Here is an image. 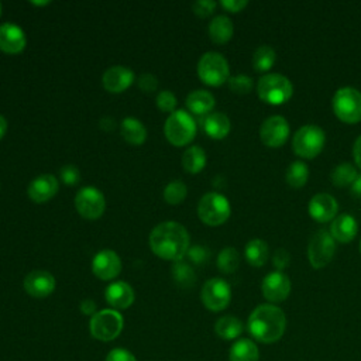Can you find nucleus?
I'll return each instance as SVG.
<instances>
[{
    "label": "nucleus",
    "instance_id": "nucleus-8",
    "mask_svg": "<svg viewBox=\"0 0 361 361\" xmlns=\"http://www.w3.org/2000/svg\"><path fill=\"white\" fill-rule=\"evenodd\" d=\"M123 316L116 309H103L90 317L89 329L94 338L100 341L114 340L123 330Z\"/></svg>",
    "mask_w": 361,
    "mask_h": 361
},
{
    "label": "nucleus",
    "instance_id": "nucleus-4",
    "mask_svg": "<svg viewBox=\"0 0 361 361\" xmlns=\"http://www.w3.org/2000/svg\"><path fill=\"white\" fill-rule=\"evenodd\" d=\"M164 133L172 145L183 147L195 138L196 123L185 110H175L168 116L164 124Z\"/></svg>",
    "mask_w": 361,
    "mask_h": 361
},
{
    "label": "nucleus",
    "instance_id": "nucleus-21",
    "mask_svg": "<svg viewBox=\"0 0 361 361\" xmlns=\"http://www.w3.org/2000/svg\"><path fill=\"white\" fill-rule=\"evenodd\" d=\"M104 298L113 309H127L134 302V290L127 282L116 281L106 288Z\"/></svg>",
    "mask_w": 361,
    "mask_h": 361
},
{
    "label": "nucleus",
    "instance_id": "nucleus-40",
    "mask_svg": "<svg viewBox=\"0 0 361 361\" xmlns=\"http://www.w3.org/2000/svg\"><path fill=\"white\" fill-rule=\"evenodd\" d=\"M186 255L189 257V259L197 265H202L207 261L210 252L209 250L204 247V245H193V247H189Z\"/></svg>",
    "mask_w": 361,
    "mask_h": 361
},
{
    "label": "nucleus",
    "instance_id": "nucleus-27",
    "mask_svg": "<svg viewBox=\"0 0 361 361\" xmlns=\"http://www.w3.org/2000/svg\"><path fill=\"white\" fill-rule=\"evenodd\" d=\"M230 361H259V350L252 340H237L228 353Z\"/></svg>",
    "mask_w": 361,
    "mask_h": 361
},
{
    "label": "nucleus",
    "instance_id": "nucleus-39",
    "mask_svg": "<svg viewBox=\"0 0 361 361\" xmlns=\"http://www.w3.org/2000/svg\"><path fill=\"white\" fill-rule=\"evenodd\" d=\"M59 178H61V180H62L65 185L73 186V185L79 183V180H80V172H79L78 166L69 164V165H65V166L61 168V171H59Z\"/></svg>",
    "mask_w": 361,
    "mask_h": 361
},
{
    "label": "nucleus",
    "instance_id": "nucleus-16",
    "mask_svg": "<svg viewBox=\"0 0 361 361\" xmlns=\"http://www.w3.org/2000/svg\"><path fill=\"white\" fill-rule=\"evenodd\" d=\"M55 289V278L44 269H34L24 278V290L37 299L49 296Z\"/></svg>",
    "mask_w": 361,
    "mask_h": 361
},
{
    "label": "nucleus",
    "instance_id": "nucleus-31",
    "mask_svg": "<svg viewBox=\"0 0 361 361\" xmlns=\"http://www.w3.org/2000/svg\"><path fill=\"white\" fill-rule=\"evenodd\" d=\"M276 54L269 45H259L252 55V66L257 72H267L275 63Z\"/></svg>",
    "mask_w": 361,
    "mask_h": 361
},
{
    "label": "nucleus",
    "instance_id": "nucleus-17",
    "mask_svg": "<svg viewBox=\"0 0 361 361\" xmlns=\"http://www.w3.org/2000/svg\"><path fill=\"white\" fill-rule=\"evenodd\" d=\"M59 189L58 179L51 173H44L34 178L27 188L28 197L35 203H45L52 199Z\"/></svg>",
    "mask_w": 361,
    "mask_h": 361
},
{
    "label": "nucleus",
    "instance_id": "nucleus-30",
    "mask_svg": "<svg viewBox=\"0 0 361 361\" xmlns=\"http://www.w3.org/2000/svg\"><path fill=\"white\" fill-rule=\"evenodd\" d=\"M214 331L223 340H234L243 333V323L234 316H223L216 322Z\"/></svg>",
    "mask_w": 361,
    "mask_h": 361
},
{
    "label": "nucleus",
    "instance_id": "nucleus-47",
    "mask_svg": "<svg viewBox=\"0 0 361 361\" xmlns=\"http://www.w3.org/2000/svg\"><path fill=\"white\" fill-rule=\"evenodd\" d=\"M353 155H354V161L357 164L358 168H361V135L355 140L354 147H353Z\"/></svg>",
    "mask_w": 361,
    "mask_h": 361
},
{
    "label": "nucleus",
    "instance_id": "nucleus-38",
    "mask_svg": "<svg viewBox=\"0 0 361 361\" xmlns=\"http://www.w3.org/2000/svg\"><path fill=\"white\" fill-rule=\"evenodd\" d=\"M157 106L159 110L172 113L176 106V96L171 90H161L157 96Z\"/></svg>",
    "mask_w": 361,
    "mask_h": 361
},
{
    "label": "nucleus",
    "instance_id": "nucleus-5",
    "mask_svg": "<svg viewBox=\"0 0 361 361\" xmlns=\"http://www.w3.org/2000/svg\"><path fill=\"white\" fill-rule=\"evenodd\" d=\"M197 75L209 86H220L230 79V68L226 58L214 51L203 54L197 62Z\"/></svg>",
    "mask_w": 361,
    "mask_h": 361
},
{
    "label": "nucleus",
    "instance_id": "nucleus-19",
    "mask_svg": "<svg viewBox=\"0 0 361 361\" xmlns=\"http://www.w3.org/2000/svg\"><path fill=\"white\" fill-rule=\"evenodd\" d=\"M27 44V38L21 27L13 23H4L0 25V51L14 55L20 54Z\"/></svg>",
    "mask_w": 361,
    "mask_h": 361
},
{
    "label": "nucleus",
    "instance_id": "nucleus-43",
    "mask_svg": "<svg viewBox=\"0 0 361 361\" xmlns=\"http://www.w3.org/2000/svg\"><path fill=\"white\" fill-rule=\"evenodd\" d=\"M289 261H290V255H289V252H288L285 248H278V250L274 252L272 262H274V265H275V268H276L278 271L285 269V268L289 265Z\"/></svg>",
    "mask_w": 361,
    "mask_h": 361
},
{
    "label": "nucleus",
    "instance_id": "nucleus-6",
    "mask_svg": "<svg viewBox=\"0 0 361 361\" xmlns=\"http://www.w3.org/2000/svg\"><path fill=\"white\" fill-rule=\"evenodd\" d=\"M231 213L228 199L217 192H209L197 203V216L207 226L223 224Z\"/></svg>",
    "mask_w": 361,
    "mask_h": 361
},
{
    "label": "nucleus",
    "instance_id": "nucleus-9",
    "mask_svg": "<svg viewBox=\"0 0 361 361\" xmlns=\"http://www.w3.org/2000/svg\"><path fill=\"white\" fill-rule=\"evenodd\" d=\"M333 111L344 123L361 121V92L355 87H340L333 97Z\"/></svg>",
    "mask_w": 361,
    "mask_h": 361
},
{
    "label": "nucleus",
    "instance_id": "nucleus-32",
    "mask_svg": "<svg viewBox=\"0 0 361 361\" xmlns=\"http://www.w3.org/2000/svg\"><path fill=\"white\" fill-rule=\"evenodd\" d=\"M357 176H358L357 169L351 164L344 162V164L337 165L333 169V172H331V182H333L334 186L347 188V186L353 185V182L357 179Z\"/></svg>",
    "mask_w": 361,
    "mask_h": 361
},
{
    "label": "nucleus",
    "instance_id": "nucleus-50",
    "mask_svg": "<svg viewBox=\"0 0 361 361\" xmlns=\"http://www.w3.org/2000/svg\"><path fill=\"white\" fill-rule=\"evenodd\" d=\"M0 16H1V4H0Z\"/></svg>",
    "mask_w": 361,
    "mask_h": 361
},
{
    "label": "nucleus",
    "instance_id": "nucleus-28",
    "mask_svg": "<svg viewBox=\"0 0 361 361\" xmlns=\"http://www.w3.org/2000/svg\"><path fill=\"white\" fill-rule=\"evenodd\" d=\"M244 255L247 262H250L252 267H262L268 259L269 250L264 240L254 238L245 244Z\"/></svg>",
    "mask_w": 361,
    "mask_h": 361
},
{
    "label": "nucleus",
    "instance_id": "nucleus-14",
    "mask_svg": "<svg viewBox=\"0 0 361 361\" xmlns=\"http://www.w3.org/2000/svg\"><path fill=\"white\" fill-rule=\"evenodd\" d=\"M261 290L264 298L271 303L283 302L290 293V281L289 278L281 272L275 271L268 274L261 285Z\"/></svg>",
    "mask_w": 361,
    "mask_h": 361
},
{
    "label": "nucleus",
    "instance_id": "nucleus-36",
    "mask_svg": "<svg viewBox=\"0 0 361 361\" xmlns=\"http://www.w3.org/2000/svg\"><path fill=\"white\" fill-rule=\"evenodd\" d=\"M188 195V188L186 185L179 180V179H175V180H171L165 189H164V199L168 204H179L185 200Z\"/></svg>",
    "mask_w": 361,
    "mask_h": 361
},
{
    "label": "nucleus",
    "instance_id": "nucleus-2",
    "mask_svg": "<svg viewBox=\"0 0 361 361\" xmlns=\"http://www.w3.org/2000/svg\"><path fill=\"white\" fill-rule=\"evenodd\" d=\"M250 334L259 343H275L278 341L286 329V317L282 309L275 305L265 303L257 306L247 323Z\"/></svg>",
    "mask_w": 361,
    "mask_h": 361
},
{
    "label": "nucleus",
    "instance_id": "nucleus-15",
    "mask_svg": "<svg viewBox=\"0 0 361 361\" xmlns=\"http://www.w3.org/2000/svg\"><path fill=\"white\" fill-rule=\"evenodd\" d=\"M92 271L102 281L114 279L121 272V259L113 250H102L93 257Z\"/></svg>",
    "mask_w": 361,
    "mask_h": 361
},
{
    "label": "nucleus",
    "instance_id": "nucleus-41",
    "mask_svg": "<svg viewBox=\"0 0 361 361\" xmlns=\"http://www.w3.org/2000/svg\"><path fill=\"white\" fill-rule=\"evenodd\" d=\"M192 8H193V13L202 18L204 17H209L214 8H216V1L213 0H199V1H195L192 4Z\"/></svg>",
    "mask_w": 361,
    "mask_h": 361
},
{
    "label": "nucleus",
    "instance_id": "nucleus-46",
    "mask_svg": "<svg viewBox=\"0 0 361 361\" xmlns=\"http://www.w3.org/2000/svg\"><path fill=\"white\" fill-rule=\"evenodd\" d=\"M80 312L83 314H90L93 316L96 313V303L92 299H85L80 303Z\"/></svg>",
    "mask_w": 361,
    "mask_h": 361
},
{
    "label": "nucleus",
    "instance_id": "nucleus-23",
    "mask_svg": "<svg viewBox=\"0 0 361 361\" xmlns=\"http://www.w3.org/2000/svg\"><path fill=\"white\" fill-rule=\"evenodd\" d=\"M203 128H204V133L210 138L221 140L230 133L231 124H230V120L226 114H223L220 111H214V113H209L204 117Z\"/></svg>",
    "mask_w": 361,
    "mask_h": 361
},
{
    "label": "nucleus",
    "instance_id": "nucleus-1",
    "mask_svg": "<svg viewBox=\"0 0 361 361\" xmlns=\"http://www.w3.org/2000/svg\"><path fill=\"white\" fill-rule=\"evenodd\" d=\"M189 233L178 221H162L149 233V248L162 259L180 261L189 250Z\"/></svg>",
    "mask_w": 361,
    "mask_h": 361
},
{
    "label": "nucleus",
    "instance_id": "nucleus-49",
    "mask_svg": "<svg viewBox=\"0 0 361 361\" xmlns=\"http://www.w3.org/2000/svg\"><path fill=\"white\" fill-rule=\"evenodd\" d=\"M6 131H7V120L0 114V140L4 137Z\"/></svg>",
    "mask_w": 361,
    "mask_h": 361
},
{
    "label": "nucleus",
    "instance_id": "nucleus-48",
    "mask_svg": "<svg viewBox=\"0 0 361 361\" xmlns=\"http://www.w3.org/2000/svg\"><path fill=\"white\" fill-rule=\"evenodd\" d=\"M350 188H351L353 195H355V196L361 197V175H358V176H357V179L353 182V185H351Z\"/></svg>",
    "mask_w": 361,
    "mask_h": 361
},
{
    "label": "nucleus",
    "instance_id": "nucleus-13",
    "mask_svg": "<svg viewBox=\"0 0 361 361\" xmlns=\"http://www.w3.org/2000/svg\"><path fill=\"white\" fill-rule=\"evenodd\" d=\"M289 135V124L282 116L268 117L259 128L261 141L271 148L281 147Z\"/></svg>",
    "mask_w": 361,
    "mask_h": 361
},
{
    "label": "nucleus",
    "instance_id": "nucleus-29",
    "mask_svg": "<svg viewBox=\"0 0 361 361\" xmlns=\"http://www.w3.org/2000/svg\"><path fill=\"white\" fill-rule=\"evenodd\" d=\"M206 165V152L199 145L189 147L182 155V166L189 173H199Z\"/></svg>",
    "mask_w": 361,
    "mask_h": 361
},
{
    "label": "nucleus",
    "instance_id": "nucleus-35",
    "mask_svg": "<svg viewBox=\"0 0 361 361\" xmlns=\"http://www.w3.org/2000/svg\"><path fill=\"white\" fill-rule=\"evenodd\" d=\"M240 257L234 247H224L217 257V267L224 274H231L238 268Z\"/></svg>",
    "mask_w": 361,
    "mask_h": 361
},
{
    "label": "nucleus",
    "instance_id": "nucleus-34",
    "mask_svg": "<svg viewBox=\"0 0 361 361\" xmlns=\"http://www.w3.org/2000/svg\"><path fill=\"white\" fill-rule=\"evenodd\" d=\"M172 276H173L175 283L180 288H190L196 281V275H195V271L192 269V267L182 261H176L173 264Z\"/></svg>",
    "mask_w": 361,
    "mask_h": 361
},
{
    "label": "nucleus",
    "instance_id": "nucleus-37",
    "mask_svg": "<svg viewBox=\"0 0 361 361\" xmlns=\"http://www.w3.org/2000/svg\"><path fill=\"white\" fill-rule=\"evenodd\" d=\"M227 82H228L230 90L237 93V94H247L252 89V79L247 75L231 76Z\"/></svg>",
    "mask_w": 361,
    "mask_h": 361
},
{
    "label": "nucleus",
    "instance_id": "nucleus-11",
    "mask_svg": "<svg viewBox=\"0 0 361 361\" xmlns=\"http://www.w3.org/2000/svg\"><path fill=\"white\" fill-rule=\"evenodd\" d=\"M75 207L82 217L87 220H96L104 213V195L94 186H85L79 189L75 196Z\"/></svg>",
    "mask_w": 361,
    "mask_h": 361
},
{
    "label": "nucleus",
    "instance_id": "nucleus-3",
    "mask_svg": "<svg viewBox=\"0 0 361 361\" xmlns=\"http://www.w3.org/2000/svg\"><path fill=\"white\" fill-rule=\"evenodd\" d=\"M259 99L268 104H283L292 97L293 86L290 80L281 73H268L259 78L257 85Z\"/></svg>",
    "mask_w": 361,
    "mask_h": 361
},
{
    "label": "nucleus",
    "instance_id": "nucleus-33",
    "mask_svg": "<svg viewBox=\"0 0 361 361\" xmlns=\"http://www.w3.org/2000/svg\"><path fill=\"white\" fill-rule=\"evenodd\" d=\"M309 178V168L302 161H295L288 166L286 171V182L292 188H302L306 185Z\"/></svg>",
    "mask_w": 361,
    "mask_h": 361
},
{
    "label": "nucleus",
    "instance_id": "nucleus-24",
    "mask_svg": "<svg viewBox=\"0 0 361 361\" xmlns=\"http://www.w3.org/2000/svg\"><path fill=\"white\" fill-rule=\"evenodd\" d=\"M186 107L193 114H197V116L206 114L207 116L212 111V109L214 107V97L210 92H207L204 89L193 90L186 97Z\"/></svg>",
    "mask_w": 361,
    "mask_h": 361
},
{
    "label": "nucleus",
    "instance_id": "nucleus-42",
    "mask_svg": "<svg viewBox=\"0 0 361 361\" xmlns=\"http://www.w3.org/2000/svg\"><path fill=\"white\" fill-rule=\"evenodd\" d=\"M138 87L147 93H151L154 90H157L158 87V79L155 75L152 73H142L138 79H137Z\"/></svg>",
    "mask_w": 361,
    "mask_h": 361
},
{
    "label": "nucleus",
    "instance_id": "nucleus-12",
    "mask_svg": "<svg viewBox=\"0 0 361 361\" xmlns=\"http://www.w3.org/2000/svg\"><path fill=\"white\" fill-rule=\"evenodd\" d=\"M203 305L212 312L224 310L231 300L230 285L221 278H212L204 282L200 293Z\"/></svg>",
    "mask_w": 361,
    "mask_h": 361
},
{
    "label": "nucleus",
    "instance_id": "nucleus-51",
    "mask_svg": "<svg viewBox=\"0 0 361 361\" xmlns=\"http://www.w3.org/2000/svg\"><path fill=\"white\" fill-rule=\"evenodd\" d=\"M360 252H361V241H360Z\"/></svg>",
    "mask_w": 361,
    "mask_h": 361
},
{
    "label": "nucleus",
    "instance_id": "nucleus-22",
    "mask_svg": "<svg viewBox=\"0 0 361 361\" xmlns=\"http://www.w3.org/2000/svg\"><path fill=\"white\" fill-rule=\"evenodd\" d=\"M358 231V224L357 220L350 216L348 213H343L337 216L330 227V234L334 240L340 243H348L351 241Z\"/></svg>",
    "mask_w": 361,
    "mask_h": 361
},
{
    "label": "nucleus",
    "instance_id": "nucleus-18",
    "mask_svg": "<svg viewBox=\"0 0 361 361\" xmlns=\"http://www.w3.org/2000/svg\"><path fill=\"white\" fill-rule=\"evenodd\" d=\"M134 79H135L134 72L130 68L123 65H114V66H110L107 71H104L102 82H103V87L107 92L121 93L127 87H130Z\"/></svg>",
    "mask_w": 361,
    "mask_h": 361
},
{
    "label": "nucleus",
    "instance_id": "nucleus-20",
    "mask_svg": "<svg viewBox=\"0 0 361 361\" xmlns=\"http://www.w3.org/2000/svg\"><path fill=\"white\" fill-rule=\"evenodd\" d=\"M337 209L338 206L336 199L329 193H317L309 202V214L319 223H326L334 219Z\"/></svg>",
    "mask_w": 361,
    "mask_h": 361
},
{
    "label": "nucleus",
    "instance_id": "nucleus-25",
    "mask_svg": "<svg viewBox=\"0 0 361 361\" xmlns=\"http://www.w3.org/2000/svg\"><path fill=\"white\" fill-rule=\"evenodd\" d=\"M209 37L216 44H226L230 41L234 32L231 20L227 16H217L209 24Z\"/></svg>",
    "mask_w": 361,
    "mask_h": 361
},
{
    "label": "nucleus",
    "instance_id": "nucleus-45",
    "mask_svg": "<svg viewBox=\"0 0 361 361\" xmlns=\"http://www.w3.org/2000/svg\"><path fill=\"white\" fill-rule=\"evenodd\" d=\"M220 4H221V7L226 8L227 11L238 13V11H241V10L248 4V1H247V0H221Z\"/></svg>",
    "mask_w": 361,
    "mask_h": 361
},
{
    "label": "nucleus",
    "instance_id": "nucleus-7",
    "mask_svg": "<svg viewBox=\"0 0 361 361\" xmlns=\"http://www.w3.org/2000/svg\"><path fill=\"white\" fill-rule=\"evenodd\" d=\"M324 142H326L324 131L314 124H307L300 127L295 133L292 140V149L299 157L312 159L320 154V151L324 147Z\"/></svg>",
    "mask_w": 361,
    "mask_h": 361
},
{
    "label": "nucleus",
    "instance_id": "nucleus-44",
    "mask_svg": "<svg viewBox=\"0 0 361 361\" xmlns=\"http://www.w3.org/2000/svg\"><path fill=\"white\" fill-rule=\"evenodd\" d=\"M104 361H137L135 357L126 348H113Z\"/></svg>",
    "mask_w": 361,
    "mask_h": 361
},
{
    "label": "nucleus",
    "instance_id": "nucleus-26",
    "mask_svg": "<svg viewBox=\"0 0 361 361\" xmlns=\"http://www.w3.org/2000/svg\"><path fill=\"white\" fill-rule=\"evenodd\" d=\"M120 133L123 138L133 145H141L147 138V130L144 124L134 117H126L120 124Z\"/></svg>",
    "mask_w": 361,
    "mask_h": 361
},
{
    "label": "nucleus",
    "instance_id": "nucleus-10",
    "mask_svg": "<svg viewBox=\"0 0 361 361\" xmlns=\"http://www.w3.org/2000/svg\"><path fill=\"white\" fill-rule=\"evenodd\" d=\"M336 240L326 230L316 231L307 245V257L310 265L316 269L326 267L334 257Z\"/></svg>",
    "mask_w": 361,
    "mask_h": 361
}]
</instances>
